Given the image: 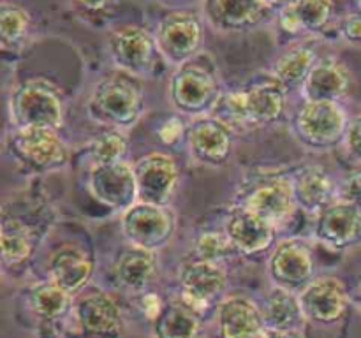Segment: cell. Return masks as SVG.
<instances>
[{
  "label": "cell",
  "instance_id": "f546056e",
  "mask_svg": "<svg viewBox=\"0 0 361 338\" xmlns=\"http://www.w3.org/2000/svg\"><path fill=\"white\" fill-rule=\"evenodd\" d=\"M74 298L53 280L39 282L28 291V308L42 324L62 320L73 310Z\"/></svg>",
  "mask_w": 361,
  "mask_h": 338
},
{
  "label": "cell",
  "instance_id": "ab89813d",
  "mask_svg": "<svg viewBox=\"0 0 361 338\" xmlns=\"http://www.w3.org/2000/svg\"><path fill=\"white\" fill-rule=\"evenodd\" d=\"M164 305L166 303L162 301L161 296H159L157 292H145V294L141 296V312H143L145 317H147L148 320H152V323L157 319L159 313L164 308Z\"/></svg>",
  "mask_w": 361,
  "mask_h": 338
},
{
  "label": "cell",
  "instance_id": "4dcf8cb0",
  "mask_svg": "<svg viewBox=\"0 0 361 338\" xmlns=\"http://www.w3.org/2000/svg\"><path fill=\"white\" fill-rule=\"evenodd\" d=\"M32 27L30 13L14 0L0 2V42L4 49H18L28 37Z\"/></svg>",
  "mask_w": 361,
  "mask_h": 338
},
{
  "label": "cell",
  "instance_id": "1f68e13d",
  "mask_svg": "<svg viewBox=\"0 0 361 338\" xmlns=\"http://www.w3.org/2000/svg\"><path fill=\"white\" fill-rule=\"evenodd\" d=\"M305 34H319L335 16L334 0H295L289 6Z\"/></svg>",
  "mask_w": 361,
  "mask_h": 338
},
{
  "label": "cell",
  "instance_id": "ee69618b",
  "mask_svg": "<svg viewBox=\"0 0 361 338\" xmlns=\"http://www.w3.org/2000/svg\"><path fill=\"white\" fill-rule=\"evenodd\" d=\"M161 2H166V4H169V2H175V0H161Z\"/></svg>",
  "mask_w": 361,
  "mask_h": 338
},
{
  "label": "cell",
  "instance_id": "d6a6232c",
  "mask_svg": "<svg viewBox=\"0 0 361 338\" xmlns=\"http://www.w3.org/2000/svg\"><path fill=\"white\" fill-rule=\"evenodd\" d=\"M127 150H129V143H127L123 130L120 129L102 130L101 134L92 137L90 144H88V151H90L95 165L122 162Z\"/></svg>",
  "mask_w": 361,
  "mask_h": 338
},
{
  "label": "cell",
  "instance_id": "d590c367",
  "mask_svg": "<svg viewBox=\"0 0 361 338\" xmlns=\"http://www.w3.org/2000/svg\"><path fill=\"white\" fill-rule=\"evenodd\" d=\"M338 199L361 206V171L351 173L338 183Z\"/></svg>",
  "mask_w": 361,
  "mask_h": 338
},
{
  "label": "cell",
  "instance_id": "6da1fadb",
  "mask_svg": "<svg viewBox=\"0 0 361 338\" xmlns=\"http://www.w3.org/2000/svg\"><path fill=\"white\" fill-rule=\"evenodd\" d=\"M288 88L268 74L240 92L222 94L210 115L224 122L229 129H252L279 122L288 106Z\"/></svg>",
  "mask_w": 361,
  "mask_h": 338
},
{
  "label": "cell",
  "instance_id": "ba28073f",
  "mask_svg": "<svg viewBox=\"0 0 361 338\" xmlns=\"http://www.w3.org/2000/svg\"><path fill=\"white\" fill-rule=\"evenodd\" d=\"M120 227L129 245L159 252L175 236L176 215L169 206L137 201L122 213Z\"/></svg>",
  "mask_w": 361,
  "mask_h": 338
},
{
  "label": "cell",
  "instance_id": "277c9868",
  "mask_svg": "<svg viewBox=\"0 0 361 338\" xmlns=\"http://www.w3.org/2000/svg\"><path fill=\"white\" fill-rule=\"evenodd\" d=\"M63 115L62 90L46 77L23 81L9 97V118L14 129L46 127L59 130L63 123Z\"/></svg>",
  "mask_w": 361,
  "mask_h": 338
},
{
  "label": "cell",
  "instance_id": "3957f363",
  "mask_svg": "<svg viewBox=\"0 0 361 338\" xmlns=\"http://www.w3.org/2000/svg\"><path fill=\"white\" fill-rule=\"evenodd\" d=\"M87 109L95 122L109 129H130L145 113V92L133 76L118 70L95 83Z\"/></svg>",
  "mask_w": 361,
  "mask_h": 338
},
{
  "label": "cell",
  "instance_id": "60d3db41",
  "mask_svg": "<svg viewBox=\"0 0 361 338\" xmlns=\"http://www.w3.org/2000/svg\"><path fill=\"white\" fill-rule=\"evenodd\" d=\"M259 338H302L300 331H279V330H264Z\"/></svg>",
  "mask_w": 361,
  "mask_h": 338
},
{
  "label": "cell",
  "instance_id": "5b68a950",
  "mask_svg": "<svg viewBox=\"0 0 361 338\" xmlns=\"http://www.w3.org/2000/svg\"><path fill=\"white\" fill-rule=\"evenodd\" d=\"M204 18L201 11L175 7L155 25V41L164 62L178 67L203 53Z\"/></svg>",
  "mask_w": 361,
  "mask_h": 338
},
{
  "label": "cell",
  "instance_id": "52a82bcc",
  "mask_svg": "<svg viewBox=\"0 0 361 338\" xmlns=\"http://www.w3.org/2000/svg\"><path fill=\"white\" fill-rule=\"evenodd\" d=\"M7 144L16 161L35 173L59 171L71 161L69 146L55 129H46V127L13 129Z\"/></svg>",
  "mask_w": 361,
  "mask_h": 338
},
{
  "label": "cell",
  "instance_id": "b9f144b4",
  "mask_svg": "<svg viewBox=\"0 0 361 338\" xmlns=\"http://www.w3.org/2000/svg\"><path fill=\"white\" fill-rule=\"evenodd\" d=\"M263 2L267 4L271 11H274V14H277V13H281L282 9H286V7L291 6L295 0H263Z\"/></svg>",
  "mask_w": 361,
  "mask_h": 338
},
{
  "label": "cell",
  "instance_id": "2e32d148",
  "mask_svg": "<svg viewBox=\"0 0 361 338\" xmlns=\"http://www.w3.org/2000/svg\"><path fill=\"white\" fill-rule=\"evenodd\" d=\"M204 21L224 34H242L263 25L274 11L263 0H200Z\"/></svg>",
  "mask_w": 361,
  "mask_h": 338
},
{
  "label": "cell",
  "instance_id": "d4e9b609",
  "mask_svg": "<svg viewBox=\"0 0 361 338\" xmlns=\"http://www.w3.org/2000/svg\"><path fill=\"white\" fill-rule=\"evenodd\" d=\"M159 275L157 252L133 246L123 250L115 263V278L129 292H145Z\"/></svg>",
  "mask_w": 361,
  "mask_h": 338
},
{
  "label": "cell",
  "instance_id": "484cf974",
  "mask_svg": "<svg viewBox=\"0 0 361 338\" xmlns=\"http://www.w3.org/2000/svg\"><path fill=\"white\" fill-rule=\"evenodd\" d=\"M35 234L32 225H28L18 215H11L4 210L0 222V252L6 268H18L27 263L35 250Z\"/></svg>",
  "mask_w": 361,
  "mask_h": 338
},
{
  "label": "cell",
  "instance_id": "d6986e66",
  "mask_svg": "<svg viewBox=\"0 0 361 338\" xmlns=\"http://www.w3.org/2000/svg\"><path fill=\"white\" fill-rule=\"evenodd\" d=\"M187 146L201 165L221 168L233 154V130L215 116H200L187 129Z\"/></svg>",
  "mask_w": 361,
  "mask_h": 338
},
{
  "label": "cell",
  "instance_id": "83f0119b",
  "mask_svg": "<svg viewBox=\"0 0 361 338\" xmlns=\"http://www.w3.org/2000/svg\"><path fill=\"white\" fill-rule=\"evenodd\" d=\"M154 338H200L203 315L187 305L182 298L166 303L157 319L152 323Z\"/></svg>",
  "mask_w": 361,
  "mask_h": 338
},
{
  "label": "cell",
  "instance_id": "9c48e42d",
  "mask_svg": "<svg viewBox=\"0 0 361 338\" xmlns=\"http://www.w3.org/2000/svg\"><path fill=\"white\" fill-rule=\"evenodd\" d=\"M349 118L335 101H305L295 118L296 136L314 150H328L344 139Z\"/></svg>",
  "mask_w": 361,
  "mask_h": 338
},
{
  "label": "cell",
  "instance_id": "7a4b0ae2",
  "mask_svg": "<svg viewBox=\"0 0 361 338\" xmlns=\"http://www.w3.org/2000/svg\"><path fill=\"white\" fill-rule=\"evenodd\" d=\"M204 53L196 58L175 67L169 76L168 99L180 115L207 116L221 99V80L214 60L204 58Z\"/></svg>",
  "mask_w": 361,
  "mask_h": 338
},
{
  "label": "cell",
  "instance_id": "4fadbf2b",
  "mask_svg": "<svg viewBox=\"0 0 361 338\" xmlns=\"http://www.w3.org/2000/svg\"><path fill=\"white\" fill-rule=\"evenodd\" d=\"M137 183V201L169 206L178 187L180 169L175 158L164 151L143 155L134 164Z\"/></svg>",
  "mask_w": 361,
  "mask_h": 338
},
{
  "label": "cell",
  "instance_id": "8d00e7d4",
  "mask_svg": "<svg viewBox=\"0 0 361 338\" xmlns=\"http://www.w3.org/2000/svg\"><path fill=\"white\" fill-rule=\"evenodd\" d=\"M338 32H341V37L345 42L361 46V13H351L342 18Z\"/></svg>",
  "mask_w": 361,
  "mask_h": 338
},
{
  "label": "cell",
  "instance_id": "e0dca14e",
  "mask_svg": "<svg viewBox=\"0 0 361 338\" xmlns=\"http://www.w3.org/2000/svg\"><path fill=\"white\" fill-rule=\"evenodd\" d=\"M307 323L334 324L344 317L351 296L344 282L331 275L316 277L298 294Z\"/></svg>",
  "mask_w": 361,
  "mask_h": 338
},
{
  "label": "cell",
  "instance_id": "7402d4cb",
  "mask_svg": "<svg viewBox=\"0 0 361 338\" xmlns=\"http://www.w3.org/2000/svg\"><path fill=\"white\" fill-rule=\"evenodd\" d=\"M94 259L87 250L76 245H63L49 256V280L69 292L73 298L83 292L94 275Z\"/></svg>",
  "mask_w": 361,
  "mask_h": 338
},
{
  "label": "cell",
  "instance_id": "30bf717a",
  "mask_svg": "<svg viewBox=\"0 0 361 338\" xmlns=\"http://www.w3.org/2000/svg\"><path fill=\"white\" fill-rule=\"evenodd\" d=\"M71 315L78 333L83 338H120L126 327L122 308L116 299L104 291L78 294Z\"/></svg>",
  "mask_w": 361,
  "mask_h": 338
},
{
  "label": "cell",
  "instance_id": "ffe728a7",
  "mask_svg": "<svg viewBox=\"0 0 361 338\" xmlns=\"http://www.w3.org/2000/svg\"><path fill=\"white\" fill-rule=\"evenodd\" d=\"M224 231L236 252L243 256H256L268 250L274 245L277 234V227L271 222L242 204L229 210Z\"/></svg>",
  "mask_w": 361,
  "mask_h": 338
},
{
  "label": "cell",
  "instance_id": "7bdbcfd3",
  "mask_svg": "<svg viewBox=\"0 0 361 338\" xmlns=\"http://www.w3.org/2000/svg\"><path fill=\"white\" fill-rule=\"evenodd\" d=\"M351 301H353V305L356 306V308L361 310V282L358 285H356L355 292H353V296H351Z\"/></svg>",
  "mask_w": 361,
  "mask_h": 338
},
{
  "label": "cell",
  "instance_id": "f1b7e54d",
  "mask_svg": "<svg viewBox=\"0 0 361 338\" xmlns=\"http://www.w3.org/2000/svg\"><path fill=\"white\" fill-rule=\"evenodd\" d=\"M261 308H263L264 324L268 330L300 331L302 324L307 323L298 294L288 289L274 285Z\"/></svg>",
  "mask_w": 361,
  "mask_h": 338
},
{
  "label": "cell",
  "instance_id": "cb8c5ba5",
  "mask_svg": "<svg viewBox=\"0 0 361 338\" xmlns=\"http://www.w3.org/2000/svg\"><path fill=\"white\" fill-rule=\"evenodd\" d=\"M293 187L300 210L312 213L314 217L338 199V183H335L326 168L319 164L307 165L296 173Z\"/></svg>",
  "mask_w": 361,
  "mask_h": 338
},
{
  "label": "cell",
  "instance_id": "8fae6325",
  "mask_svg": "<svg viewBox=\"0 0 361 338\" xmlns=\"http://www.w3.org/2000/svg\"><path fill=\"white\" fill-rule=\"evenodd\" d=\"M316 261L312 249L303 239L288 238L277 243L268 259V277L275 287L300 292L314 280Z\"/></svg>",
  "mask_w": 361,
  "mask_h": 338
},
{
  "label": "cell",
  "instance_id": "836d02e7",
  "mask_svg": "<svg viewBox=\"0 0 361 338\" xmlns=\"http://www.w3.org/2000/svg\"><path fill=\"white\" fill-rule=\"evenodd\" d=\"M235 246L229 242L226 231H204L194 239V259L222 263L226 257L235 254Z\"/></svg>",
  "mask_w": 361,
  "mask_h": 338
},
{
  "label": "cell",
  "instance_id": "74e56055",
  "mask_svg": "<svg viewBox=\"0 0 361 338\" xmlns=\"http://www.w3.org/2000/svg\"><path fill=\"white\" fill-rule=\"evenodd\" d=\"M344 144L349 155L361 162V115L349 120L348 130H345L344 136Z\"/></svg>",
  "mask_w": 361,
  "mask_h": 338
},
{
  "label": "cell",
  "instance_id": "44dd1931",
  "mask_svg": "<svg viewBox=\"0 0 361 338\" xmlns=\"http://www.w3.org/2000/svg\"><path fill=\"white\" fill-rule=\"evenodd\" d=\"M219 338H259L267 330L263 308L245 294L226 296L217 306Z\"/></svg>",
  "mask_w": 361,
  "mask_h": 338
},
{
  "label": "cell",
  "instance_id": "603a6c76",
  "mask_svg": "<svg viewBox=\"0 0 361 338\" xmlns=\"http://www.w3.org/2000/svg\"><path fill=\"white\" fill-rule=\"evenodd\" d=\"M351 88V73L337 56H321L305 80L302 95L305 101L341 102Z\"/></svg>",
  "mask_w": 361,
  "mask_h": 338
},
{
  "label": "cell",
  "instance_id": "8992f818",
  "mask_svg": "<svg viewBox=\"0 0 361 338\" xmlns=\"http://www.w3.org/2000/svg\"><path fill=\"white\" fill-rule=\"evenodd\" d=\"M108 53L113 65L133 77H152L162 58L154 32L141 25H122L108 35Z\"/></svg>",
  "mask_w": 361,
  "mask_h": 338
},
{
  "label": "cell",
  "instance_id": "f6af8a7d",
  "mask_svg": "<svg viewBox=\"0 0 361 338\" xmlns=\"http://www.w3.org/2000/svg\"><path fill=\"white\" fill-rule=\"evenodd\" d=\"M358 7H360V13H361V0H358Z\"/></svg>",
  "mask_w": 361,
  "mask_h": 338
},
{
  "label": "cell",
  "instance_id": "bcb514c9",
  "mask_svg": "<svg viewBox=\"0 0 361 338\" xmlns=\"http://www.w3.org/2000/svg\"><path fill=\"white\" fill-rule=\"evenodd\" d=\"M55 338H56V337H55Z\"/></svg>",
  "mask_w": 361,
  "mask_h": 338
},
{
  "label": "cell",
  "instance_id": "7c38bea8",
  "mask_svg": "<svg viewBox=\"0 0 361 338\" xmlns=\"http://www.w3.org/2000/svg\"><path fill=\"white\" fill-rule=\"evenodd\" d=\"M180 298L203 315L208 306L224 294L228 273L221 263L190 259L178 270Z\"/></svg>",
  "mask_w": 361,
  "mask_h": 338
},
{
  "label": "cell",
  "instance_id": "ac0fdd59",
  "mask_svg": "<svg viewBox=\"0 0 361 338\" xmlns=\"http://www.w3.org/2000/svg\"><path fill=\"white\" fill-rule=\"evenodd\" d=\"M314 238L341 252L361 243V206L337 199L316 217Z\"/></svg>",
  "mask_w": 361,
  "mask_h": 338
},
{
  "label": "cell",
  "instance_id": "e575fe53",
  "mask_svg": "<svg viewBox=\"0 0 361 338\" xmlns=\"http://www.w3.org/2000/svg\"><path fill=\"white\" fill-rule=\"evenodd\" d=\"M183 134H185V123H183V120L178 115L169 116L168 120H164L157 130L159 139L164 144H169V146L178 143L183 137Z\"/></svg>",
  "mask_w": 361,
  "mask_h": 338
},
{
  "label": "cell",
  "instance_id": "5bb4252c",
  "mask_svg": "<svg viewBox=\"0 0 361 338\" xmlns=\"http://www.w3.org/2000/svg\"><path fill=\"white\" fill-rule=\"evenodd\" d=\"M88 190L102 206L123 213L127 208L137 203L134 164L122 161L94 165L88 176Z\"/></svg>",
  "mask_w": 361,
  "mask_h": 338
},
{
  "label": "cell",
  "instance_id": "f35d334b",
  "mask_svg": "<svg viewBox=\"0 0 361 338\" xmlns=\"http://www.w3.org/2000/svg\"><path fill=\"white\" fill-rule=\"evenodd\" d=\"M116 0H73V6L80 11L81 14L88 16H101L108 13Z\"/></svg>",
  "mask_w": 361,
  "mask_h": 338
},
{
  "label": "cell",
  "instance_id": "9a60e30c",
  "mask_svg": "<svg viewBox=\"0 0 361 338\" xmlns=\"http://www.w3.org/2000/svg\"><path fill=\"white\" fill-rule=\"evenodd\" d=\"M240 204L279 227L288 222L298 208L293 178L284 175H270L259 178L250 187L245 199Z\"/></svg>",
  "mask_w": 361,
  "mask_h": 338
},
{
  "label": "cell",
  "instance_id": "4316f807",
  "mask_svg": "<svg viewBox=\"0 0 361 338\" xmlns=\"http://www.w3.org/2000/svg\"><path fill=\"white\" fill-rule=\"evenodd\" d=\"M319 58L316 46L309 42H298V44L289 46L284 53L277 56L271 65L270 76L284 84L288 90L302 88Z\"/></svg>",
  "mask_w": 361,
  "mask_h": 338
}]
</instances>
